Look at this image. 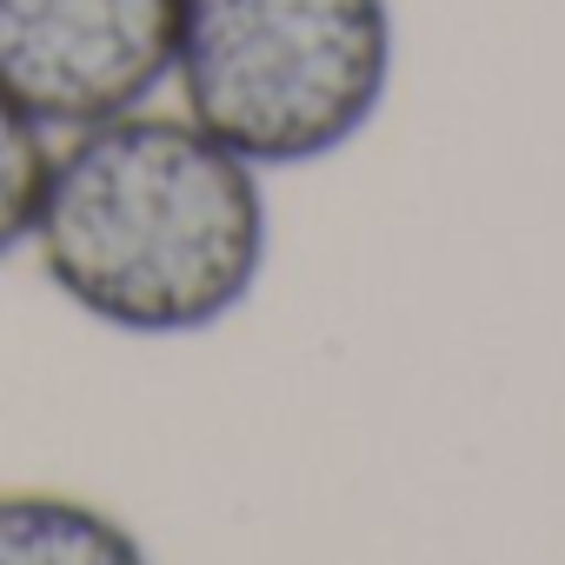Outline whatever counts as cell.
Returning a JSON list of instances; mask_svg holds the SVG:
<instances>
[{
  "mask_svg": "<svg viewBox=\"0 0 565 565\" xmlns=\"http://www.w3.org/2000/svg\"><path fill=\"white\" fill-rule=\"evenodd\" d=\"M180 0H0V94L47 134L134 114L173 81Z\"/></svg>",
  "mask_w": 565,
  "mask_h": 565,
  "instance_id": "obj_3",
  "label": "cell"
},
{
  "mask_svg": "<svg viewBox=\"0 0 565 565\" xmlns=\"http://www.w3.org/2000/svg\"><path fill=\"white\" fill-rule=\"evenodd\" d=\"M47 167H54V134L21 100L0 94V259L28 253L41 193H47Z\"/></svg>",
  "mask_w": 565,
  "mask_h": 565,
  "instance_id": "obj_5",
  "label": "cell"
},
{
  "mask_svg": "<svg viewBox=\"0 0 565 565\" xmlns=\"http://www.w3.org/2000/svg\"><path fill=\"white\" fill-rule=\"evenodd\" d=\"M28 253L74 313L134 340H186L253 300L273 213L253 160L147 100L54 140Z\"/></svg>",
  "mask_w": 565,
  "mask_h": 565,
  "instance_id": "obj_1",
  "label": "cell"
},
{
  "mask_svg": "<svg viewBox=\"0 0 565 565\" xmlns=\"http://www.w3.org/2000/svg\"><path fill=\"white\" fill-rule=\"evenodd\" d=\"M0 565H153L147 539L74 492H0Z\"/></svg>",
  "mask_w": 565,
  "mask_h": 565,
  "instance_id": "obj_4",
  "label": "cell"
},
{
  "mask_svg": "<svg viewBox=\"0 0 565 565\" xmlns=\"http://www.w3.org/2000/svg\"><path fill=\"white\" fill-rule=\"evenodd\" d=\"M393 0H180L173 107L259 173L347 153L386 107Z\"/></svg>",
  "mask_w": 565,
  "mask_h": 565,
  "instance_id": "obj_2",
  "label": "cell"
}]
</instances>
